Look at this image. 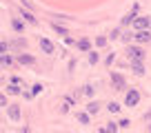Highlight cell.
I'll list each match as a JSON object with an SVG mask.
<instances>
[{"mask_svg": "<svg viewBox=\"0 0 151 133\" xmlns=\"http://www.w3.org/2000/svg\"><path fill=\"white\" fill-rule=\"evenodd\" d=\"M133 40L140 42V44H149L151 42V31L149 29H138V31L133 33Z\"/></svg>", "mask_w": 151, "mask_h": 133, "instance_id": "cell-1", "label": "cell"}, {"mask_svg": "<svg viewBox=\"0 0 151 133\" xmlns=\"http://www.w3.org/2000/svg\"><path fill=\"white\" fill-rule=\"evenodd\" d=\"M133 29H151V16H136L133 20Z\"/></svg>", "mask_w": 151, "mask_h": 133, "instance_id": "cell-2", "label": "cell"}, {"mask_svg": "<svg viewBox=\"0 0 151 133\" xmlns=\"http://www.w3.org/2000/svg\"><path fill=\"white\" fill-rule=\"evenodd\" d=\"M138 102H140V93H138L136 89H129L127 95H124V104L127 107H136Z\"/></svg>", "mask_w": 151, "mask_h": 133, "instance_id": "cell-3", "label": "cell"}, {"mask_svg": "<svg viewBox=\"0 0 151 133\" xmlns=\"http://www.w3.org/2000/svg\"><path fill=\"white\" fill-rule=\"evenodd\" d=\"M127 56H129V60H145V51L140 47H131V44L127 49Z\"/></svg>", "mask_w": 151, "mask_h": 133, "instance_id": "cell-4", "label": "cell"}, {"mask_svg": "<svg viewBox=\"0 0 151 133\" xmlns=\"http://www.w3.org/2000/svg\"><path fill=\"white\" fill-rule=\"evenodd\" d=\"M111 82H113V87H116V91L127 89V84H124V78L120 76V73H111Z\"/></svg>", "mask_w": 151, "mask_h": 133, "instance_id": "cell-5", "label": "cell"}, {"mask_svg": "<svg viewBox=\"0 0 151 133\" xmlns=\"http://www.w3.org/2000/svg\"><path fill=\"white\" fill-rule=\"evenodd\" d=\"M131 71L136 73V76H145V64H142V60H131Z\"/></svg>", "mask_w": 151, "mask_h": 133, "instance_id": "cell-6", "label": "cell"}, {"mask_svg": "<svg viewBox=\"0 0 151 133\" xmlns=\"http://www.w3.org/2000/svg\"><path fill=\"white\" fill-rule=\"evenodd\" d=\"M136 16H138V5H133V9H131V11H129V14L122 18V24H133Z\"/></svg>", "mask_w": 151, "mask_h": 133, "instance_id": "cell-7", "label": "cell"}, {"mask_svg": "<svg viewBox=\"0 0 151 133\" xmlns=\"http://www.w3.org/2000/svg\"><path fill=\"white\" fill-rule=\"evenodd\" d=\"M40 49H42V53H49V56H51V53L56 51V49H53V44L49 42L47 38H40Z\"/></svg>", "mask_w": 151, "mask_h": 133, "instance_id": "cell-8", "label": "cell"}, {"mask_svg": "<svg viewBox=\"0 0 151 133\" xmlns=\"http://www.w3.org/2000/svg\"><path fill=\"white\" fill-rule=\"evenodd\" d=\"M7 113H9V118L14 120V122H18V120H20V107H16V104L7 107Z\"/></svg>", "mask_w": 151, "mask_h": 133, "instance_id": "cell-9", "label": "cell"}, {"mask_svg": "<svg viewBox=\"0 0 151 133\" xmlns=\"http://www.w3.org/2000/svg\"><path fill=\"white\" fill-rule=\"evenodd\" d=\"M76 47L80 49V51H91V44H89V40H87V38L78 40V44H76Z\"/></svg>", "mask_w": 151, "mask_h": 133, "instance_id": "cell-10", "label": "cell"}, {"mask_svg": "<svg viewBox=\"0 0 151 133\" xmlns=\"http://www.w3.org/2000/svg\"><path fill=\"white\" fill-rule=\"evenodd\" d=\"M18 62H20V64H33V58L27 56V53H20V56H18Z\"/></svg>", "mask_w": 151, "mask_h": 133, "instance_id": "cell-11", "label": "cell"}, {"mask_svg": "<svg viewBox=\"0 0 151 133\" xmlns=\"http://www.w3.org/2000/svg\"><path fill=\"white\" fill-rule=\"evenodd\" d=\"M98 111H100V104H98V102H89V104H87V113L96 115Z\"/></svg>", "mask_w": 151, "mask_h": 133, "instance_id": "cell-12", "label": "cell"}, {"mask_svg": "<svg viewBox=\"0 0 151 133\" xmlns=\"http://www.w3.org/2000/svg\"><path fill=\"white\" fill-rule=\"evenodd\" d=\"M7 93H9V95H18L20 93V87L16 84V82H11V84L7 87Z\"/></svg>", "mask_w": 151, "mask_h": 133, "instance_id": "cell-13", "label": "cell"}, {"mask_svg": "<svg viewBox=\"0 0 151 133\" xmlns=\"http://www.w3.org/2000/svg\"><path fill=\"white\" fill-rule=\"evenodd\" d=\"M11 27H14V31H18V33L24 31V22H20V20H14V22H11Z\"/></svg>", "mask_w": 151, "mask_h": 133, "instance_id": "cell-14", "label": "cell"}, {"mask_svg": "<svg viewBox=\"0 0 151 133\" xmlns=\"http://www.w3.org/2000/svg\"><path fill=\"white\" fill-rule=\"evenodd\" d=\"M107 109H109V113H118V111H120V104H118V102H109Z\"/></svg>", "mask_w": 151, "mask_h": 133, "instance_id": "cell-15", "label": "cell"}, {"mask_svg": "<svg viewBox=\"0 0 151 133\" xmlns=\"http://www.w3.org/2000/svg\"><path fill=\"white\" fill-rule=\"evenodd\" d=\"M89 115L91 113H78V122L80 124H89Z\"/></svg>", "mask_w": 151, "mask_h": 133, "instance_id": "cell-16", "label": "cell"}, {"mask_svg": "<svg viewBox=\"0 0 151 133\" xmlns=\"http://www.w3.org/2000/svg\"><path fill=\"white\" fill-rule=\"evenodd\" d=\"M22 18L27 20V22H31V24H36V18H33V14H29V11H24L22 14Z\"/></svg>", "mask_w": 151, "mask_h": 133, "instance_id": "cell-17", "label": "cell"}, {"mask_svg": "<svg viewBox=\"0 0 151 133\" xmlns=\"http://www.w3.org/2000/svg\"><path fill=\"white\" fill-rule=\"evenodd\" d=\"M0 64H5V66H9V64H11V58H9V56H5V53H2V56H0Z\"/></svg>", "mask_w": 151, "mask_h": 133, "instance_id": "cell-18", "label": "cell"}, {"mask_svg": "<svg viewBox=\"0 0 151 133\" xmlns=\"http://www.w3.org/2000/svg\"><path fill=\"white\" fill-rule=\"evenodd\" d=\"M53 31L60 33V36H67V29H65V27H58V24H53Z\"/></svg>", "mask_w": 151, "mask_h": 133, "instance_id": "cell-19", "label": "cell"}, {"mask_svg": "<svg viewBox=\"0 0 151 133\" xmlns=\"http://www.w3.org/2000/svg\"><path fill=\"white\" fill-rule=\"evenodd\" d=\"M89 62H91V64L98 62V53H96V51H89Z\"/></svg>", "mask_w": 151, "mask_h": 133, "instance_id": "cell-20", "label": "cell"}, {"mask_svg": "<svg viewBox=\"0 0 151 133\" xmlns=\"http://www.w3.org/2000/svg\"><path fill=\"white\" fill-rule=\"evenodd\" d=\"M118 129H120L118 124H113V122H111V124H107V127H104V131H111V133H113V131H118Z\"/></svg>", "mask_w": 151, "mask_h": 133, "instance_id": "cell-21", "label": "cell"}, {"mask_svg": "<svg viewBox=\"0 0 151 133\" xmlns=\"http://www.w3.org/2000/svg\"><path fill=\"white\" fill-rule=\"evenodd\" d=\"M118 127H120V129H129V127H131V122H129V120H120Z\"/></svg>", "mask_w": 151, "mask_h": 133, "instance_id": "cell-22", "label": "cell"}, {"mask_svg": "<svg viewBox=\"0 0 151 133\" xmlns=\"http://www.w3.org/2000/svg\"><path fill=\"white\" fill-rule=\"evenodd\" d=\"M14 44H16V47H18V49H24V47H27V42H24L22 38H18V40H16Z\"/></svg>", "mask_w": 151, "mask_h": 133, "instance_id": "cell-23", "label": "cell"}, {"mask_svg": "<svg viewBox=\"0 0 151 133\" xmlns=\"http://www.w3.org/2000/svg\"><path fill=\"white\" fill-rule=\"evenodd\" d=\"M96 44H98V47H104V44H107V38H102V36H100V38L96 40Z\"/></svg>", "mask_w": 151, "mask_h": 133, "instance_id": "cell-24", "label": "cell"}, {"mask_svg": "<svg viewBox=\"0 0 151 133\" xmlns=\"http://www.w3.org/2000/svg\"><path fill=\"white\" fill-rule=\"evenodd\" d=\"M116 38H120V29H113L111 31V40H116Z\"/></svg>", "mask_w": 151, "mask_h": 133, "instance_id": "cell-25", "label": "cell"}, {"mask_svg": "<svg viewBox=\"0 0 151 133\" xmlns=\"http://www.w3.org/2000/svg\"><path fill=\"white\" fill-rule=\"evenodd\" d=\"M40 91H42V87H40V84H36V87H33V91H31V95H38Z\"/></svg>", "mask_w": 151, "mask_h": 133, "instance_id": "cell-26", "label": "cell"}, {"mask_svg": "<svg viewBox=\"0 0 151 133\" xmlns=\"http://www.w3.org/2000/svg\"><path fill=\"white\" fill-rule=\"evenodd\" d=\"M7 49H9V44H7V42H0V53H5Z\"/></svg>", "mask_w": 151, "mask_h": 133, "instance_id": "cell-27", "label": "cell"}, {"mask_svg": "<svg viewBox=\"0 0 151 133\" xmlns=\"http://www.w3.org/2000/svg\"><path fill=\"white\" fill-rule=\"evenodd\" d=\"M122 40H124V42H129V40H133V33H124V36H122Z\"/></svg>", "mask_w": 151, "mask_h": 133, "instance_id": "cell-28", "label": "cell"}, {"mask_svg": "<svg viewBox=\"0 0 151 133\" xmlns=\"http://www.w3.org/2000/svg\"><path fill=\"white\" fill-rule=\"evenodd\" d=\"M0 107H7V95H0Z\"/></svg>", "mask_w": 151, "mask_h": 133, "instance_id": "cell-29", "label": "cell"}, {"mask_svg": "<svg viewBox=\"0 0 151 133\" xmlns=\"http://www.w3.org/2000/svg\"><path fill=\"white\" fill-rule=\"evenodd\" d=\"M85 93H87V95H91V93H93V87L87 84V87H85Z\"/></svg>", "mask_w": 151, "mask_h": 133, "instance_id": "cell-30", "label": "cell"}, {"mask_svg": "<svg viewBox=\"0 0 151 133\" xmlns=\"http://www.w3.org/2000/svg\"><path fill=\"white\" fill-rule=\"evenodd\" d=\"M145 118H147V120H151V111H149V113H147V115H145Z\"/></svg>", "mask_w": 151, "mask_h": 133, "instance_id": "cell-31", "label": "cell"}, {"mask_svg": "<svg viewBox=\"0 0 151 133\" xmlns=\"http://www.w3.org/2000/svg\"><path fill=\"white\" fill-rule=\"evenodd\" d=\"M149 131H151V127H149Z\"/></svg>", "mask_w": 151, "mask_h": 133, "instance_id": "cell-32", "label": "cell"}]
</instances>
